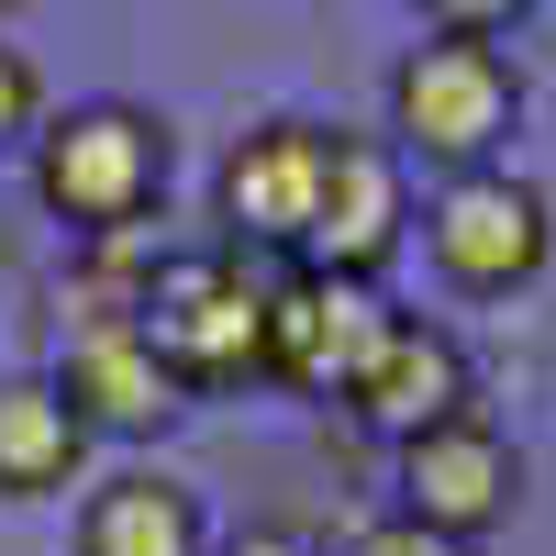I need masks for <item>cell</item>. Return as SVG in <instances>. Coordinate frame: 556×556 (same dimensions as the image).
I'll list each match as a JSON object with an SVG mask.
<instances>
[{"label":"cell","instance_id":"obj_1","mask_svg":"<svg viewBox=\"0 0 556 556\" xmlns=\"http://www.w3.org/2000/svg\"><path fill=\"white\" fill-rule=\"evenodd\" d=\"M178 167V134L146 101H67L56 123L34 134V201L67 223V235H123V223H156Z\"/></svg>","mask_w":556,"mask_h":556},{"label":"cell","instance_id":"obj_2","mask_svg":"<svg viewBox=\"0 0 556 556\" xmlns=\"http://www.w3.org/2000/svg\"><path fill=\"white\" fill-rule=\"evenodd\" d=\"M134 323H146V345L167 356V379L190 401L267 379V278L235 245H167V267L134 301Z\"/></svg>","mask_w":556,"mask_h":556},{"label":"cell","instance_id":"obj_3","mask_svg":"<svg viewBox=\"0 0 556 556\" xmlns=\"http://www.w3.org/2000/svg\"><path fill=\"white\" fill-rule=\"evenodd\" d=\"M513 123H523V78H513V56L490 34H424L390 67V146L445 167V178L501 167Z\"/></svg>","mask_w":556,"mask_h":556},{"label":"cell","instance_id":"obj_4","mask_svg":"<svg viewBox=\"0 0 556 556\" xmlns=\"http://www.w3.org/2000/svg\"><path fill=\"white\" fill-rule=\"evenodd\" d=\"M424 256H434V278L456 301H513L556 256V201L513 167H468L424 201Z\"/></svg>","mask_w":556,"mask_h":556},{"label":"cell","instance_id":"obj_5","mask_svg":"<svg viewBox=\"0 0 556 556\" xmlns=\"http://www.w3.org/2000/svg\"><path fill=\"white\" fill-rule=\"evenodd\" d=\"M323 190H334V123H301V112L256 123V134H235V156H223V178H212V223H223L212 245L301 256L312 223H323Z\"/></svg>","mask_w":556,"mask_h":556},{"label":"cell","instance_id":"obj_6","mask_svg":"<svg viewBox=\"0 0 556 556\" xmlns=\"http://www.w3.org/2000/svg\"><path fill=\"white\" fill-rule=\"evenodd\" d=\"M390 490H401L390 513L434 523L456 545H479V534H501V523L523 513V445L468 401V412H445V424H424L412 445H390Z\"/></svg>","mask_w":556,"mask_h":556},{"label":"cell","instance_id":"obj_7","mask_svg":"<svg viewBox=\"0 0 556 556\" xmlns=\"http://www.w3.org/2000/svg\"><path fill=\"white\" fill-rule=\"evenodd\" d=\"M379 290L367 278H334V267H278L267 278V379L278 390H312V401H345V379L379 345Z\"/></svg>","mask_w":556,"mask_h":556},{"label":"cell","instance_id":"obj_8","mask_svg":"<svg viewBox=\"0 0 556 556\" xmlns=\"http://www.w3.org/2000/svg\"><path fill=\"white\" fill-rule=\"evenodd\" d=\"M45 379L67 390V412L89 424V445H146V434H167L178 412H190V390L167 379V356L146 345V323H134V312H89Z\"/></svg>","mask_w":556,"mask_h":556},{"label":"cell","instance_id":"obj_9","mask_svg":"<svg viewBox=\"0 0 556 556\" xmlns=\"http://www.w3.org/2000/svg\"><path fill=\"white\" fill-rule=\"evenodd\" d=\"M468 401H479L468 345H456L445 323H424V312H390L379 345H367V367L345 379V412H356L379 445H412L424 424H445V412H468Z\"/></svg>","mask_w":556,"mask_h":556},{"label":"cell","instance_id":"obj_10","mask_svg":"<svg viewBox=\"0 0 556 556\" xmlns=\"http://www.w3.org/2000/svg\"><path fill=\"white\" fill-rule=\"evenodd\" d=\"M412 235V156L379 146V134H334V190H323V223L301 267H334V278H379Z\"/></svg>","mask_w":556,"mask_h":556},{"label":"cell","instance_id":"obj_11","mask_svg":"<svg viewBox=\"0 0 556 556\" xmlns=\"http://www.w3.org/2000/svg\"><path fill=\"white\" fill-rule=\"evenodd\" d=\"M212 501L167 468H112L78 490V523H67V556H212Z\"/></svg>","mask_w":556,"mask_h":556},{"label":"cell","instance_id":"obj_12","mask_svg":"<svg viewBox=\"0 0 556 556\" xmlns=\"http://www.w3.org/2000/svg\"><path fill=\"white\" fill-rule=\"evenodd\" d=\"M67 490H89V424L45 367H12L0 379V501H67Z\"/></svg>","mask_w":556,"mask_h":556},{"label":"cell","instance_id":"obj_13","mask_svg":"<svg viewBox=\"0 0 556 556\" xmlns=\"http://www.w3.org/2000/svg\"><path fill=\"white\" fill-rule=\"evenodd\" d=\"M34 134H45V78L23 45H0V146H34Z\"/></svg>","mask_w":556,"mask_h":556},{"label":"cell","instance_id":"obj_14","mask_svg":"<svg viewBox=\"0 0 556 556\" xmlns=\"http://www.w3.org/2000/svg\"><path fill=\"white\" fill-rule=\"evenodd\" d=\"M345 556H479V545H456V534L412 523V513H379V523H356V534H345Z\"/></svg>","mask_w":556,"mask_h":556},{"label":"cell","instance_id":"obj_15","mask_svg":"<svg viewBox=\"0 0 556 556\" xmlns=\"http://www.w3.org/2000/svg\"><path fill=\"white\" fill-rule=\"evenodd\" d=\"M424 12H434V34H513L534 0H424Z\"/></svg>","mask_w":556,"mask_h":556},{"label":"cell","instance_id":"obj_16","mask_svg":"<svg viewBox=\"0 0 556 556\" xmlns=\"http://www.w3.org/2000/svg\"><path fill=\"white\" fill-rule=\"evenodd\" d=\"M212 556H312V545H301V534H223Z\"/></svg>","mask_w":556,"mask_h":556},{"label":"cell","instance_id":"obj_17","mask_svg":"<svg viewBox=\"0 0 556 556\" xmlns=\"http://www.w3.org/2000/svg\"><path fill=\"white\" fill-rule=\"evenodd\" d=\"M12 12H23V0H0V23H12Z\"/></svg>","mask_w":556,"mask_h":556}]
</instances>
